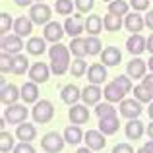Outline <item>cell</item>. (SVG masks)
Wrapping results in <instances>:
<instances>
[{
    "mask_svg": "<svg viewBox=\"0 0 153 153\" xmlns=\"http://www.w3.org/2000/svg\"><path fill=\"white\" fill-rule=\"evenodd\" d=\"M49 56H51V70L52 74L62 76L70 70V47L62 45V43H54V47L49 49Z\"/></svg>",
    "mask_w": 153,
    "mask_h": 153,
    "instance_id": "obj_1",
    "label": "cell"
},
{
    "mask_svg": "<svg viewBox=\"0 0 153 153\" xmlns=\"http://www.w3.org/2000/svg\"><path fill=\"white\" fill-rule=\"evenodd\" d=\"M31 114H33V120H35L37 124H47V122H51L52 116H54V107H52L51 101L41 99V101L35 103Z\"/></svg>",
    "mask_w": 153,
    "mask_h": 153,
    "instance_id": "obj_2",
    "label": "cell"
},
{
    "mask_svg": "<svg viewBox=\"0 0 153 153\" xmlns=\"http://www.w3.org/2000/svg\"><path fill=\"white\" fill-rule=\"evenodd\" d=\"M64 142H66V140H64L58 132H49V134L43 136L41 147H43V151H47V153H60L62 147H64Z\"/></svg>",
    "mask_w": 153,
    "mask_h": 153,
    "instance_id": "obj_3",
    "label": "cell"
},
{
    "mask_svg": "<svg viewBox=\"0 0 153 153\" xmlns=\"http://www.w3.org/2000/svg\"><path fill=\"white\" fill-rule=\"evenodd\" d=\"M51 14H52V10L47 6V4H43V2L33 4V6H31V10H29L31 22L37 23V25H47V23L51 22Z\"/></svg>",
    "mask_w": 153,
    "mask_h": 153,
    "instance_id": "obj_4",
    "label": "cell"
},
{
    "mask_svg": "<svg viewBox=\"0 0 153 153\" xmlns=\"http://www.w3.org/2000/svg\"><path fill=\"white\" fill-rule=\"evenodd\" d=\"M4 118L8 124H22L27 118V108L25 105H8V108L4 111Z\"/></svg>",
    "mask_w": 153,
    "mask_h": 153,
    "instance_id": "obj_5",
    "label": "cell"
},
{
    "mask_svg": "<svg viewBox=\"0 0 153 153\" xmlns=\"http://www.w3.org/2000/svg\"><path fill=\"white\" fill-rule=\"evenodd\" d=\"M142 112H143V107L138 99H122V101H120V114H122L124 118H128V120L138 118Z\"/></svg>",
    "mask_w": 153,
    "mask_h": 153,
    "instance_id": "obj_6",
    "label": "cell"
},
{
    "mask_svg": "<svg viewBox=\"0 0 153 153\" xmlns=\"http://www.w3.org/2000/svg\"><path fill=\"white\" fill-rule=\"evenodd\" d=\"M64 31L70 37H79L85 31V19L82 16H68L66 22H64Z\"/></svg>",
    "mask_w": 153,
    "mask_h": 153,
    "instance_id": "obj_7",
    "label": "cell"
},
{
    "mask_svg": "<svg viewBox=\"0 0 153 153\" xmlns=\"http://www.w3.org/2000/svg\"><path fill=\"white\" fill-rule=\"evenodd\" d=\"M23 37H19V35H4L2 37V43H0V47H2L4 52H10V54H19V51L23 49Z\"/></svg>",
    "mask_w": 153,
    "mask_h": 153,
    "instance_id": "obj_8",
    "label": "cell"
},
{
    "mask_svg": "<svg viewBox=\"0 0 153 153\" xmlns=\"http://www.w3.org/2000/svg\"><path fill=\"white\" fill-rule=\"evenodd\" d=\"M51 72L52 70L45 62H35L33 66L29 68V78H31V82H35V83H45L47 79H49Z\"/></svg>",
    "mask_w": 153,
    "mask_h": 153,
    "instance_id": "obj_9",
    "label": "cell"
},
{
    "mask_svg": "<svg viewBox=\"0 0 153 153\" xmlns=\"http://www.w3.org/2000/svg\"><path fill=\"white\" fill-rule=\"evenodd\" d=\"M68 118L72 124H85L89 120V111L85 105H72V108L68 111Z\"/></svg>",
    "mask_w": 153,
    "mask_h": 153,
    "instance_id": "obj_10",
    "label": "cell"
},
{
    "mask_svg": "<svg viewBox=\"0 0 153 153\" xmlns=\"http://www.w3.org/2000/svg\"><path fill=\"white\" fill-rule=\"evenodd\" d=\"M83 138H85L87 147H89V149H93V151L103 149L105 143H107V140H105V134H103L101 130H87V134L83 136Z\"/></svg>",
    "mask_w": 153,
    "mask_h": 153,
    "instance_id": "obj_11",
    "label": "cell"
},
{
    "mask_svg": "<svg viewBox=\"0 0 153 153\" xmlns=\"http://www.w3.org/2000/svg\"><path fill=\"white\" fill-rule=\"evenodd\" d=\"M146 70H147V62L142 60V58H132L130 62H128V66H126L128 76L134 78V79H142L143 76H146Z\"/></svg>",
    "mask_w": 153,
    "mask_h": 153,
    "instance_id": "obj_12",
    "label": "cell"
},
{
    "mask_svg": "<svg viewBox=\"0 0 153 153\" xmlns=\"http://www.w3.org/2000/svg\"><path fill=\"white\" fill-rule=\"evenodd\" d=\"M126 49H128V52H132V54H136V56L142 54L143 51H147V39L142 37L140 33H134L126 41Z\"/></svg>",
    "mask_w": 153,
    "mask_h": 153,
    "instance_id": "obj_13",
    "label": "cell"
},
{
    "mask_svg": "<svg viewBox=\"0 0 153 153\" xmlns=\"http://www.w3.org/2000/svg\"><path fill=\"white\" fill-rule=\"evenodd\" d=\"M64 25H60L58 22H49L45 25V39L51 43H60V39L64 37Z\"/></svg>",
    "mask_w": 153,
    "mask_h": 153,
    "instance_id": "obj_14",
    "label": "cell"
},
{
    "mask_svg": "<svg viewBox=\"0 0 153 153\" xmlns=\"http://www.w3.org/2000/svg\"><path fill=\"white\" fill-rule=\"evenodd\" d=\"M87 79H89L91 83H95V85L103 83L105 79H107V66H105V64H91V66L87 68Z\"/></svg>",
    "mask_w": 153,
    "mask_h": 153,
    "instance_id": "obj_15",
    "label": "cell"
},
{
    "mask_svg": "<svg viewBox=\"0 0 153 153\" xmlns=\"http://www.w3.org/2000/svg\"><path fill=\"white\" fill-rule=\"evenodd\" d=\"M22 97V89H18V87L14 85V83H10V85H4L2 87V93H0V101L4 105H16V101Z\"/></svg>",
    "mask_w": 153,
    "mask_h": 153,
    "instance_id": "obj_16",
    "label": "cell"
},
{
    "mask_svg": "<svg viewBox=\"0 0 153 153\" xmlns=\"http://www.w3.org/2000/svg\"><path fill=\"white\" fill-rule=\"evenodd\" d=\"M103 91L99 89V85H95V83H91V85H85L82 89V99L85 105H97L99 99H101Z\"/></svg>",
    "mask_w": 153,
    "mask_h": 153,
    "instance_id": "obj_17",
    "label": "cell"
},
{
    "mask_svg": "<svg viewBox=\"0 0 153 153\" xmlns=\"http://www.w3.org/2000/svg\"><path fill=\"white\" fill-rule=\"evenodd\" d=\"M60 97H62V101L66 105H76L78 103V99L82 97V91L78 89V85H74V83H68V85L62 87V91H60Z\"/></svg>",
    "mask_w": 153,
    "mask_h": 153,
    "instance_id": "obj_18",
    "label": "cell"
},
{
    "mask_svg": "<svg viewBox=\"0 0 153 153\" xmlns=\"http://www.w3.org/2000/svg\"><path fill=\"white\" fill-rule=\"evenodd\" d=\"M103 95H105V99H107L108 103H118V101H122V99H124L126 91L120 89V87L116 85L114 82H111V83H107V85H105Z\"/></svg>",
    "mask_w": 153,
    "mask_h": 153,
    "instance_id": "obj_19",
    "label": "cell"
},
{
    "mask_svg": "<svg viewBox=\"0 0 153 153\" xmlns=\"http://www.w3.org/2000/svg\"><path fill=\"white\" fill-rule=\"evenodd\" d=\"M120 60H122V54H120V51L116 49V47H107V49H103L101 62L105 66H116V64H120Z\"/></svg>",
    "mask_w": 153,
    "mask_h": 153,
    "instance_id": "obj_20",
    "label": "cell"
},
{
    "mask_svg": "<svg viewBox=\"0 0 153 153\" xmlns=\"http://www.w3.org/2000/svg\"><path fill=\"white\" fill-rule=\"evenodd\" d=\"M35 136H37V130H35L33 124L22 122V124H18V128H16V138L22 140V142H33Z\"/></svg>",
    "mask_w": 153,
    "mask_h": 153,
    "instance_id": "obj_21",
    "label": "cell"
},
{
    "mask_svg": "<svg viewBox=\"0 0 153 153\" xmlns=\"http://www.w3.org/2000/svg\"><path fill=\"white\" fill-rule=\"evenodd\" d=\"M143 25H146V19L142 18L140 14H128L126 19H124V27H126L128 31H132V35L134 33H140V31L143 29Z\"/></svg>",
    "mask_w": 153,
    "mask_h": 153,
    "instance_id": "obj_22",
    "label": "cell"
},
{
    "mask_svg": "<svg viewBox=\"0 0 153 153\" xmlns=\"http://www.w3.org/2000/svg\"><path fill=\"white\" fill-rule=\"evenodd\" d=\"M14 31H16V35H19V37L31 35V31H33V22H31V18L19 16V18L14 22Z\"/></svg>",
    "mask_w": 153,
    "mask_h": 153,
    "instance_id": "obj_23",
    "label": "cell"
},
{
    "mask_svg": "<svg viewBox=\"0 0 153 153\" xmlns=\"http://www.w3.org/2000/svg\"><path fill=\"white\" fill-rule=\"evenodd\" d=\"M118 118L116 116H105V118H99V130L103 132L105 136H112L118 132Z\"/></svg>",
    "mask_w": 153,
    "mask_h": 153,
    "instance_id": "obj_24",
    "label": "cell"
},
{
    "mask_svg": "<svg viewBox=\"0 0 153 153\" xmlns=\"http://www.w3.org/2000/svg\"><path fill=\"white\" fill-rule=\"evenodd\" d=\"M22 99L23 103H37L39 99V87L35 82H25L22 85Z\"/></svg>",
    "mask_w": 153,
    "mask_h": 153,
    "instance_id": "obj_25",
    "label": "cell"
},
{
    "mask_svg": "<svg viewBox=\"0 0 153 153\" xmlns=\"http://www.w3.org/2000/svg\"><path fill=\"white\" fill-rule=\"evenodd\" d=\"M25 49L29 54H33V56H41L43 52L47 51V39L45 37H31L29 41H27V45H25Z\"/></svg>",
    "mask_w": 153,
    "mask_h": 153,
    "instance_id": "obj_26",
    "label": "cell"
},
{
    "mask_svg": "<svg viewBox=\"0 0 153 153\" xmlns=\"http://www.w3.org/2000/svg\"><path fill=\"white\" fill-rule=\"evenodd\" d=\"M143 122H140L138 118H132V120H128V124H126V136H128V140H140L143 136Z\"/></svg>",
    "mask_w": 153,
    "mask_h": 153,
    "instance_id": "obj_27",
    "label": "cell"
},
{
    "mask_svg": "<svg viewBox=\"0 0 153 153\" xmlns=\"http://www.w3.org/2000/svg\"><path fill=\"white\" fill-rule=\"evenodd\" d=\"M68 47H70V52L76 58H83L87 54V39H83V37H74Z\"/></svg>",
    "mask_w": 153,
    "mask_h": 153,
    "instance_id": "obj_28",
    "label": "cell"
},
{
    "mask_svg": "<svg viewBox=\"0 0 153 153\" xmlns=\"http://www.w3.org/2000/svg\"><path fill=\"white\" fill-rule=\"evenodd\" d=\"M103 27H105V23H103V19L99 18V16H87V19H85V31L89 35H99L103 31Z\"/></svg>",
    "mask_w": 153,
    "mask_h": 153,
    "instance_id": "obj_29",
    "label": "cell"
},
{
    "mask_svg": "<svg viewBox=\"0 0 153 153\" xmlns=\"http://www.w3.org/2000/svg\"><path fill=\"white\" fill-rule=\"evenodd\" d=\"M83 138V132L82 128L78 126V124H74V126H68L66 130H64V140H66L70 146H76V143H79Z\"/></svg>",
    "mask_w": 153,
    "mask_h": 153,
    "instance_id": "obj_30",
    "label": "cell"
},
{
    "mask_svg": "<svg viewBox=\"0 0 153 153\" xmlns=\"http://www.w3.org/2000/svg\"><path fill=\"white\" fill-rule=\"evenodd\" d=\"M27 70H29V60H27L23 54H16L14 56V64H12V74L23 76Z\"/></svg>",
    "mask_w": 153,
    "mask_h": 153,
    "instance_id": "obj_31",
    "label": "cell"
},
{
    "mask_svg": "<svg viewBox=\"0 0 153 153\" xmlns=\"http://www.w3.org/2000/svg\"><path fill=\"white\" fill-rule=\"evenodd\" d=\"M103 23H105V29L107 31H120V27H122V16H114L108 12L107 16L103 18Z\"/></svg>",
    "mask_w": 153,
    "mask_h": 153,
    "instance_id": "obj_32",
    "label": "cell"
},
{
    "mask_svg": "<svg viewBox=\"0 0 153 153\" xmlns=\"http://www.w3.org/2000/svg\"><path fill=\"white\" fill-rule=\"evenodd\" d=\"M128 8H130V4L124 2V0H112V2H108V12L114 16H128Z\"/></svg>",
    "mask_w": 153,
    "mask_h": 153,
    "instance_id": "obj_33",
    "label": "cell"
},
{
    "mask_svg": "<svg viewBox=\"0 0 153 153\" xmlns=\"http://www.w3.org/2000/svg\"><path fill=\"white\" fill-rule=\"evenodd\" d=\"M134 99L140 103H151L153 101V91H149L146 85H136L134 87Z\"/></svg>",
    "mask_w": 153,
    "mask_h": 153,
    "instance_id": "obj_34",
    "label": "cell"
},
{
    "mask_svg": "<svg viewBox=\"0 0 153 153\" xmlns=\"http://www.w3.org/2000/svg\"><path fill=\"white\" fill-rule=\"evenodd\" d=\"M14 136L10 134V132L2 130V134H0V151L2 153H10L14 151Z\"/></svg>",
    "mask_w": 153,
    "mask_h": 153,
    "instance_id": "obj_35",
    "label": "cell"
},
{
    "mask_svg": "<svg viewBox=\"0 0 153 153\" xmlns=\"http://www.w3.org/2000/svg\"><path fill=\"white\" fill-rule=\"evenodd\" d=\"M70 72H72L74 78H82V76L87 72V62L83 58H76L74 62L70 64Z\"/></svg>",
    "mask_w": 153,
    "mask_h": 153,
    "instance_id": "obj_36",
    "label": "cell"
},
{
    "mask_svg": "<svg viewBox=\"0 0 153 153\" xmlns=\"http://www.w3.org/2000/svg\"><path fill=\"white\" fill-rule=\"evenodd\" d=\"M101 49H103V43L97 39V35H91V37H87V54H89V56L101 54Z\"/></svg>",
    "mask_w": 153,
    "mask_h": 153,
    "instance_id": "obj_37",
    "label": "cell"
},
{
    "mask_svg": "<svg viewBox=\"0 0 153 153\" xmlns=\"http://www.w3.org/2000/svg\"><path fill=\"white\" fill-rule=\"evenodd\" d=\"M54 10L60 16H70L72 10H74V4H72V0H56Z\"/></svg>",
    "mask_w": 153,
    "mask_h": 153,
    "instance_id": "obj_38",
    "label": "cell"
},
{
    "mask_svg": "<svg viewBox=\"0 0 153 153\" xmlns=\"http://www.w3.org/2000/svg\"><path fill=\"white\" fill-rule=\"evenodd\" d=\"M12 64H14V54L2 51V54H0V72H2V74L12 72Z\"/></svg>",
    "mask_w": 153,
    "mask_h": 153,
    "instance_id": "obj_39",
    "label": "cell"
},
{
    "mask_svg": "<svg viewBox=\"0 0 153 153\" xmlns=\"http://www.w3.org/2000/svg\"><path fill=\"white\" fill-rule=\"evenodd\" d=\"M14 27V22H12V16L8 12H2L0 14V35H8V31Z\"/></svg>",
    "mask_w": 153,
    "mask_h": 153,
    "instance_id": "obj_40",
    "label": "cell"
},
{
    "mask_svg": "<svg viewBox=\"0 0 153 153\" xmlns=\"http://www.w3.org/2000/svg\"><path fill=\"white\" fill-rule=\"evenodd\" d=\"M99 118H105V116H116V108L112 107L111 103H99L97 108H95Z\"/></svg>",
    "mask_w": 153,
    "mask_h": 153,
    "instance_id": "obj_41",
    "label": "cell"
},
{
    "mask_svg": "<svg viewBox=\"0 0 153 153\" xmlns=\"http://www.w3.org/2000/svg\"><path fill=\"white\" fill-rule=\"evenodd\" d=\"M114 83L120 87V89H124L126 93H130V91H132V79H130V76H116Z\"/></svg>",
    "mask_w": 153,
    "mask_h": 153,
    "instance_id": "obj_42",
    "label": "cell"
},
{
    "mask_svg": "<svg viewBox=\"0 0 153 153\" xmlns=\"http://www.w3.org/2000/svg\"><path fill=\"white\" fill-rule=\"evenodd\" d=\"M95 6V0H76V8L79 10V14H87Z\"/></svg>",
    "mask_w": 153,
    "mask_h": 153,
    "instance_id": "obj_43",
    "label": "cell"
},
{
    "mask_svg": "<svg viewBox=\"0 0 153 153\" xmlns=\"http://www.w3.org/2000/svg\"><path fill=\"white\" fill-rule=\"evenodd\" d=\"M14 153H35V147L31 146V142H22L14 147Z\"/></svg>",
    "mask_w": 153,
    "mask_h": 153,
    "instance_id": "obj_44",
    "label": "cell"
},
{
    "mask_svg": "<svg viewBox=\"0 0 153 153\" xmlns=\"http://www.w3.org/2000/svg\"><path fill=\"white\" fill-rule=\"evenodd\" d=\"M149 2L151 0H130V6L134 8L136 12H143L149 8Z\"/></svg>",
    "mask_w": 153,
    "mask_h": 153,
    "instance_id": "obj_45",
    "label": "cell"
},
{
    "mask_svg": "<svg viewBox=\"0 0 153 153\" xmlns=\"http://www.w3.org/2000/svg\"><path fill=\"white\" fill-rule=\"evenodd\" d=\"M112 153H134V147L130 143H118L112 147Z\"/></svg>",
    "mask_w": 153,
    "mask_h": 153,
    "instance_id": "obj_46",
    "label": "cell"
},
{
    "mask_svg": "<svg viewBox=\"0 0 153 153\" xmlns=\"http://www.w3.org/2000/svg\"><path fill=\"white\" fill-rule=\"evenodd\" d=\"M142 85H146L149 91H153V74H147L142 78Z\"/></svg>",
    "mask_w": 153,
    "mask_h": 153,
    "instance_id": "obj_47",
    "label": "cell"
},
{
    "mask_svg": "<svg viewBox=\"0 0 153 153\" xmlns=\"http://www.w3.org/2000/svg\"><path fill=\"white\" fill-rule=\"evenodd\" d=\"M146 25L153 31V10H149V14L146 16Z\"/></svg>",
    "mask_w": 153,
    "mask_h": 153,
    "instance_id": "obj_48",
    "label": "cell"
},
{
    "mask_svg": "<svg viewBox=\"0 0 153 153\" xmlns=\"http://www.w3.org/2000/svg\"><path fill=\"white\" fill-rule=\"evenodd\" d=\"M31 2H33V0H16V4H18L19 8H25V6H31Z\"/></svg>",
    "mask_w": 153,
    "mask_h": 153,
    "instance_id": "obj_49",
    "label": "cell"
},
{
    "mask_svg": "<svg viewBox=\"0 0 153 153\" xmlns=\"http://www.w3.org/2000/svg\"><path fill=\"white\" fill-rule=\"evenodd\" d=\"M147 51H149L151 54H153V33L149 35V39H147Z\"/></svg>",
    "mask_w": 153,
    "mask_h": 153,
    "instance_id": "obj_50",
    "label": "cell"
},
{
    "mask_svg": "<svg viewBox=\"0 0 153 153\" xmlns=\"http://www.w3.org/2000/svg\"><path fill=\"white\" fill-rule=\"evenodd\" d=\"M91 151H93V149H89V147L85 146V147H79V149L76 151V153H91Z\"/></svg>",
    "mask_w": 153,
    "mask_h": 153,
    "instance_id": "obj_51",
    "label": "cell"
},
{
    "mask_svg": "<svg viewBox=\"0 0 153 153\" xmlns=\"http://www.w3.org/2000/svg\"><path fill=\"white\" fill-rule=\"evenodd\" d=\"M147 136H149V140H153V122L147 126Z\"/></svg>",
    "mask_w": 153,
    "mask_h": 153,
    "instance_id": "obj_52",
    "label": "cell"
},
{
    "mask_svg": "<svg viewBox=\"0 0 153 153\" xmlns=\"http://www.w3.org/2000/svg\"><path fill=\"white\" fill-rule=\"evenodd\" d=\"M147 114H149V118L153 120V101L149 103V108H147Z\"/></svg>",
    "mask_w": 153,
    "mask_h": 153,
    "instance_id": "obj_53",
    "label": "cell"
},
{
    "mask_svg": "<svg viewBox=\"0 0 153 153\" xmlns=\"http://www.w3.org/2000/svg\"><path fill=\"white\" fill-rule=\"evenodd\" d=\"M136 153H153V151H149V149H147V147H146V146H143V147H140V149H138V151H136Z\"/></svg>",
    "mask_w": 153,
    "mask_h": 153,
    "instance_id": "obj_54",
    "label": "cell"
},
{
    "mask_svg": "<svg viewBox=\"0 0 153 153\" xmlns=\"http://www.w3.org/2000/svg\"><path fill=\"white\" fill-rule=\"evenodd\" d=\"M146 147H147V149H149V151H153V140H149V142L146 143Z\"/></svg>",
    "mask_w": 153,
    "mask_h": 153,
    "instance_id": "obj_55",
    "label": "cell"
},
{
    "mask_svg": "<svg viewBox=\"0 0 153 153\" xmlns=\"http://www.w3.org/2000/svg\"><path fill=\"white\" fill-rule=\"evenodd\" d=\"M147 66H149V70L153 72V56H151V58H149V60H147Z\"/></svg>",
    "mask_w": 153,
    "mask_h": 153,
    "instance_id": "obj_56",
    "label": "cell"
},
{
    "mask_svg": "<svg viewBox=\"0 0 153 153\" xmlns=\"http://www.w3.org/2000/svg\"><path fill=\"white\" fill-rule=\"evenodd\" d=\"M103 2H112V0H103Z\"/></svg>",
    "mask_w": 153,
    "mask_h": 153,
    "instance_id": "obj_57",
    "label": "cell"
},
{
    "mask_svg": "<svg viewBox=\"0 0 153 153\" xmlns=\"http://www.w3.org/2000/svg\"><path fill=\"white\" fill-rule=\"evenodd\" d=\"M37 2H41V0H37Z\"/></svg>",
    "mask_w": 153,
    "mask_h": 153,
    "instance_id": "obj_58",
    "label": "cell"
}]
</instances>
